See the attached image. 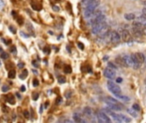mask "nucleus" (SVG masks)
<instances>
[{
	"mask_svg": "<svg viewBox=\"0 0 146 123\" xmlns=\"http://www.w3.org/2000/svg\"><path fill=\"white\" fill-rule=\"evenodd\" d=\"M8 77L9 79H14L15 77V70L14 69H11L9 71V74H8Z\"/></svg>",
	"mask_w": 146,
	"mask_h": 123,
	"instance_id": "4be33fe9",
	"label": "nucleus"
},
{
	"mask_svg": "<svg viewBox=\"0 0 146 123\" xmlns=\"http://www.w3.org/2000/svg\"><path fill=\"white\" fill-rule=\"evenodd\" d=\"M110 40L114 44H117L121 41V35L116 31H112L110 32Z\"/></svg>",
	"mask_w": 146,
	"mask_h": 123,
	"instance_id": "6e6552de",
	"label": "nucleus"
},
{
	"mask_svg": "<svg viewBox=\"0 0 146 123\" xmlns=\"http://www.w3.org/2000/svg\"><path fill=\"white\" fill-rule=\"evenodd\" d=\"M121 81H122V79H121V78H118L116 80V82L117 83H121Z\"/></svg>",
	"mask_w": 146,
	"mask_h": 123,
	"instance_id": "de8ad7c7",
	"label": "nucleus"
},
{
	"mask_svg": "<svg viewBox=\"0 0 146 123\" xmlns=\"http://www.w3.org/2000/svg\"><path fill=\"white\" fill-rule=\"evenodd\" d=\"M15 95H16V97L18 98H21V95H20L19 93H18V92H16V93H15Z\"/></svg>",
	"mask_w": 146,
	"mask_h": 123,
	"instance_id": "3c124183",
	"label": "nucleus"
},
{
	"mask_svg": "<svg viewBox=\"0 0 146 123\" xmlns=\"http://www.w3.org/2000/svg\"><path fill=\"white\" fill-rule=\"evenodd\" d=\"M106 26V22L105 21H103V22H100V23H97L96 25L92 26V28H91V33L93 34H97L101 31L103 28Z\"/></svg>",
	"mask_w": 146,
	"mask_h": 123,
	"instance_id": "423d86ee",
	"label": "nucleus"
},
{
	"mask_svg": "<svg viewBox=\"0 0 146 123\" xmlns=\"http://www.w3.org/2000/svg\"><path fill=\"white\" fill-rule=\"evenodd\" d=\"M131 57H132V64H133L132 68H133L134 69H138V68H140V66H141V63H140L138 61V59L136 58L134 54H132Z\"/></svg>",
	"mask_w": 146,
	"mask_h": 123,
	"instance_id": "f8f14e48",
	"label": "nucleus"
},
{
	"mask_svg": "<svg viewBox=\"0 0 146 123\" xmlns=\"http://www.w3.org/2000/svg\"><path fill=\"white\" fill-rule=\"evenodd\" d=\"M121 35L122 40L125 41V42H130V41L132 40V34L128 30H127V29L121 30Z\"/></svg>",
	"mask_w": 146,
	"mask_h": 123,
	"instance_id": "0eeeda50",
	"label": "nucleus"
},
{
	"mask_svg": "<svg viewBox=\"0 0 146 123\" xmlns=\"http://www.w3.org/2000/svg\"><path fill=\"white\" fill-rule=\"evenodd\" d=\"M43 112V105H41V106H40V109H39V113H40V114H41V113H42Z\"/></svg>",
	"mask_w": 146,
	"mask_h": 123,
	"instance_id": "8fccbe9b",
	"label": "nucleus"
},
{
	"mask_svg": "<svg viewBox=\"0 0 146 123\" xmlns=\"http://www.w3.org/2000/svg\"><path fill=\"white\" fill-rule=\"evenodd\" d=\"M119 117H120V119H121V122H131L132 121V119L131 118H129V117L126 116L125 115H123V114H118Z\"/></svg>",
	"mask_w": 146,
	"mask_h": 123,
	"instance_id": "dca6fc26",
	"label": "nucleus"
},
{
	"mask_svg": "<svg viewBox=\"0 0 146 123\" xmlns=\"http://www.w3.org/2000/svg\"><path fill=\"white\" fill-rule=\"evenodd\" d=\"M104 102L105 103H113V104H120L118 100L114 99V98H111V97H107L104 98Z\"/></svg>",
	"mask_w": 146,
	"mask_h": 123,
	"instance_id": "a211bd4d",
	"label": "nucleus"
},
{
	"mask_svg": "<svg viewBox=\"0 0 146 123\" xmlns=\"http://www.w3.org/2000/svg\"><path fill=\"white\" fill-rule=\"evenodd\" d=\"M9 31H10L12 33H14V34H15L16 33V29H15L14 27H12V26H10L9 28Z\"/></svg>",
	"mask_w": 146,
	"mask_h": 123,
	"instance_id": "7c9ffc66",
	"label": "nucleus"
},
{
	"mask_svg": "<svg viewBox=\"0 0 146 123\" xmlns=\"http://www.w3.org/2000/svg\"><path fill=\"white\" fill-rule=\"evenodd\" d=\"M142 12H143V15H145V16H146V8H144V9H143Z\"/></svg>",
	"mask_w": 146,
	"mask_h": 123,
	"instance_id": "49530a36",
	"label": "nucleus"
},
{
	"mask_svg": "<svg viewBox=\"0 0 146 123\" xmlns=\"http://www.w3.org/2000/svg\"><path fill=\"white\" fill-rule=\"evenodd\" d=\"M123 58V60H124V62H125L126 65H127V67H129V68H132V66H133V64H132V57L129 55H123L121 56Z\"/></svg>",
	"mask_w": 146,
	"mask_h": 123,
	"instance_id": "9b49d317",
	"label": "nucleus"
},
{
	"mask_svg": "<svg viewBox=\"0 0 146 123\" xmlns=\"http://www.w3.org/2000/svg\"><path fill=\"white\" fill-rule=\"evenodd\" d=\"M109 33H110V28L108 26L106 25L105 27L97 33V35H98L100 38H105V37L108 36Z\"/></svg>",
	"mask_w": 146,
	"mask_h": 123,
	"instance_id": "1a4fd4ad",
	"label": "nucleus"
},
{
	"mask_svg": "<svg viewBox=\"0 0 146 123\" xmlns=\"http://www.w3.org/2000/svg\"><path fill=\"white\" fill-rule=\"evenodd\" d=\"M132 109H133L134 110L137 111V112H138V111H140V106L138 105V104H132Z\"/></svg>",
	"mask_w": 146,
	"mask_h": 123,
	"instance_id": "393cba45",
	"label": "nucleus"
},
{
	"mask_svg": "<svg viewBox=\"0 0 146 123\" xmlns=\"http://www.w3.org/2000/svg\"><path fill=\"white\" fill-rule=\"evenodd\" d=\"M145 62V67H146V62Z\"/></svg>",
	"mask_w": 146,
	"mask_h": 123,
	"instance_id": "13d9d810",
	"label": "nucleus"
},
{
	"mask_svg": "<svg viewBox=\"0 0 146 123\" xmlns=\"http://www.w3.org/2000/svg\"><path fill=\"white\" fill-rule=\"evenodd\" d=\"M9 91V86L6 85H4L2 86V91L3 92H6V91Z\"/></svg>",
	"mask_w": 146,
	"mask_h": 123,
	"instance_id": "c756f323",
	"label": "nucleus"
},
{
	"mask_svg": "<svg viewBox=\"0 0 146 123\" xmlns=\"http://www.w3.org/2000/svg\"><path fill=\"white\" fill-rule=\"evenodd\" d=\"M71 71H72V69H71V68H70L69 66H65V68H64V72L67 73V74H69V73H71Z\"/></svg>",
	"mask_w": 146,
	"mask_h": 123,
	"instance_id": "bb28decb",
	"label": "nucleus"
},
{
	"mask_svg": "<svg viewBox=\"0 0 146 123\" xmlns=\"http://www.w3.org/2000/svg\"><path fill=\"white\" fill-rule=\"evenodd\" d=\"M53 10H55V11H58V10H59V8H58V6H56V5H55V6H53Z\"/></svg>",
	"mask_w": 146,
	"mask_h": 123,
	"instance_id": "37998d69",
	"label": "nucleus"
},
{
	"mask_svg": "<svg viewBox=\"0 0 146 123\" xmlns=\"http://www.w3.org/2000/svg\"><path fill=\"white\" fill-rule=\"evenodd\" d=\"M107 88H108V91H109L111 93L114 94V95L121 93V87L119 86L116 83L113 82L112 80H108L107 81Z\"/></svg>",
	"mask_w": 146,
	"mask_h": 123,
	"instance_id": "f03ea898",
	"label": "nucleus"
},
{
	"mask_svg": "<svg viewBox=\"0 0 146 123\" xmlns=\"http://www.w3.org/2000/svg\"><path fill=\"white\" fill-rule=\"evenodd\" d=\"M33 73H34V74H38V72H37L36 70H33Z\"/></svg>",
	"mask_w": 146,
	"mask_h": 123,
	"instance_id": "864d4df0",
	"label": "nucleus"
},
{
	"mask_svg": "<svg viewBox=\"0 0 146 123\" xmlns=\"http://www.w3.org/2000/svg\"><path fill=\"white\" fill-rule=\"evenodd\" d=\"M27 25H28V30H30V31H31V32H32V30H33V26L31 25V24L30 23H28L27 24Z\"/></svg>",
	"mask_w": 146,
	"mask_h": 123,
	"instance_id": "a19ab883",
	"label": "nucleus"
},
{
	"mask_svg": "<svg viewBox=\"0 0 146 123\" xmlns=\"http://www.w3.org/2000/svg\"><path fill=\"white\" fill-rule=\"evenodd\" d=\"M38 96H39V94H38V92H34V93H33V99L34 101L38 100Z\"/></svg>",
	"mask_w": 146,
	"mask_h": 123,
	"instance_id": "cd10ccee",
	"label": "nucleus"
},
{
	"mask_svg": "<svg viewBox=\"0 0 146 123\" xmlns=\"http://www.w3.org/2000/svg\"><path fill=\"white\" fill-rule=\"evenodd\" d=\"M144 83H145V85H146V76H145V78H144Z\"/></svg>",
	"mask_w": 146,
	"mask_h": 123,
	"instance_id": "5fc2aeb1",
	"label": "nucleus"
},
{
	"mask_svg": "<svg viewBox=\"0 0 146 123\" xmlns=\"http://www.w3.org/2000/svg\"><path fill=\"white\" fill-rule=\"evenodd\" d=\"M57 80H58V82L60 84H64L66 82V78L64 76H59Z\"/></svg>",
	"mask_w": 146,
	"mask_h": 123,
	"instance_id": "b1692460",
	"label": "nucleus"
},
{
	"mask_svg": "<svg viewBox=\"0 0 146 123\" xmlns=\"http://www.w3.org/2000/svg\"><path fill=\"white\" fill-rule=\"evenodd\" d=\"M127 112L129 113L130 115H132V116L135 117V118H137V117H138V113H137V111H136V110H134L133 109H127Z\"/></svg>",
	"mask_w": 146,
	"mask_h": 123,
	"instance_id": "6ab92c4d",
	"label": "nucleus"
},
{
	"mask_svg": "<svg viewBox=\"0 0 146 123\" xmlns=\"http://www.w3.org/2000/svg\"><path fill=\"white\" fill-rule=\"evenodd\" d=\"M73 119L75 122H85V120L82 119V117L80 115L77 114V113H74V115H73Z\"/></svg>",
	"mask_w": 146,
	"mask_h": 123,
	"instance_id": "4468645a",
	"label": "nucleus"
},
{
	"mask_svg": "<svg viewBox=\"0 0 146 123\" xmlns=\"http://www.w3.org/2000/svg\"><path fill=\"white\" fill-rule=\"evenodd\" d=\"M17 22H18V24H20V25H21V24L23 23V21H22V18H18V20H17Z\"/></svg>",
	"mask_w": 146,
	"mask_h": 123,
	"instance_id": "58836bf2",
	"label": "nucleus"
},
{
	"mask_svg": "<svg viewBox=\"0 0 146 123\" xmlns=\"http://www.w3.org/2000/svg\"><path fill=\"white\" fill-rule=\"evenodd\" d=\"M99 5V1L97 0H93L91 4H89L86 7H85V10H84V16L85 18H90L91 17L93 12L96 10V9Z\"/></svg>",
	"mask_w": 146,
	"mask_h": 123,
	"instance_id": "f257e3e1",
	"label": "nucleus"
},
{
	"mask_svg": "<svg viewBox=\"0 0 146 123\" xmlns=\"http://www.w3.org/2000/svg\"><path fill=\"white\" fill-rule=\"evenodd\" d=\"M23 115H24V117H25V118L28 119V118H29V116H30L29 112H28V110H24V111H23Z\"/></svg>",
	"mask_w": 146,
	"mask_h": 123,
	"instance_id": "2f4dec72",
	"label": "nucleus"
},
{
	"mask_svg": "<svg viewBox=\"0 0 146 123\" xmlns=\"http://www.w3.org/2000/svg\"><path fill=\"white\" fill-rule=\"evenodd\" d=\"M83 112H84V115H85V116L86 117V118H88V119H90V120L93 119V117H94L93 111H92V109L91 108H90V107H85Z\"/></svg>",
	"mask_w": 146,
	"mask_h": 123,
	"instance_id": "9d476101",
	"label": "nucleus"
},
{
	"mask_svg": "<svg viewBox=\"0 0 146 123\" xmlns=\"http://www.w3.org/2000/svg\"><path fill=\"white\" fill-rule=\"evenodd\" d=\"M32 8L34 10H40L41 9V7H39V5H38V4H34V3H32Z\"/></svg>",
	"mask_w": 146,
	"mask_h": 123,
	"instance_id": "5701e85b",
	"label": "nucleus"
},
{
	"mask_svg": "<svg viewBox=\"0 0 146 123\" xmlns=\"http://www.w3.org/2000/svg\"><path fill=\"white\" fill-rule=\"evenodd\" d=\"M48 106H49V103L46 102V104H45V108H47Z\"/></svg>",
	"mask_w": 146,
	"mask_h": 123,
	"instance_id": "603ef678",
	"label": "nucleus"
},
{
	"mask_svg": "<svg viewBox=\"0 0 146 123\" xmlns=\"http://www.w3.org/2000/svg\"><path fill=\"white\" fill-rule=\"evenodd\" d=\"M1 58H3V59H8L9 58V55L8 53H6V52H1Z\"/></svg>",
	"mask_w": 146,
	"mask_h": 123,
	"instance_id": "a878e982",
	"label": "nucleus"
},
{
	"mask_svg": "<svg viewBox=\"0 0 146 123\" xmlns=\"http://www.w3.org/2000/svg\"><path fill=\"white\" fill-rule=\"evenodd\" d=\"M10 52H11V53H13V54H15V55L17 53L15 46H12V47H11V48H10Z\"/></svg>",
	"mask_w": 146,
	"mask_h": 123,
	"instance_id": "72a5a7b5",
	"label": "nucleus"
},
{
	"mask_svg": "<svg viewBox=\"0 0 146 123\" xmlns=\"http://www.w3.org/2000/svg\"><path fill=\"white\" fill-rule=\"evenodd\" d=\"M21 91H26V87H25V85H21Z\"/></svg>",
	"mask_w": 146,
	"mask_h": 123,
	"instance_id": "a18cd8bd",
	"label": "nucleus"
},
{
	"mask_svg": "<svg viewBox=\"0 0 146 123\" xmlns=\"http://www.w3.org/2000/svg\"><path fill=\"white\" fill-rule=\"evenodd\" d=\"M103 21H105V15L104 14H100V15H97V16L93 17L92 19L90 21L89 24L91 26H94L97 23H100V22H103Z\"/></svg>",
	"mask_w": 146,
	"mask_h": 123,
	"instance_id": "39448f33",
	"label": "nucleus"
},
{
	"mask_svg": "<svg viewBox=\"0 0 146 123\" xmlns=\"http://www.w3.org/2000/svg\"><path fill=\"white\" fill-rule=\"evenodd\" d=\"M38 80H37V79H35V80H33V85L34 87H37L38 85Z\"/></svg>",
	"mask_w": 146,
	"mask_h": 123,
	"instance_id": "473e14b6",
	"label": "nucleus"
},
{
	"mask_svg": "<svg viewBox=\"0 0 146 123\" xmlns=\"http://www.w3.org/2000/svg\"><path fill=\"white\" fill-rule=\"evenodd\" d=\"M1 65H2V64H1V62H0V67H1Z\"/></svg>",
	"mask_w": 146,
	"mask_h": 123,
	"instance_id": "4d7b16f0",
	"label": "nucleus"
},
{
	"mask_svg": "<svg viewBox=\"0 0 146 123\" xmlns=\"http://www.w3.org/2000/svg\"><path fill=\"white\" fill-rule=\"evenodd\" d=\"M28 70L24 69L23 71H22V73L21 74V75H20V79H21V80H25V79L28 77Z\"/></svg>",
	"mask_w": 146,
	"mask_h": 123,
	"instance_id": "412c9836",
	"label": "nucleus"
},
{
	"mask_svg": "<svg viewBox=\"0 0 146 123\" xmlns=\"http://www.w3.org/2000/svg\"><path fill=\"white\" fill-rule=\"evenodd\" d=\"M11 14H12V15L14 17H16V12H15V11H12V12H11Z\"/></svg>",
	"mask_w": 146,
	"mask_h": 123,
	"instance_id": "09e8293b",
	"label": "nucleus"
},
{
	"mask_svg": "<svg viewBox=\"0 0 146 123\" xmlns=\"http://www.w3.org/2000/svg\"><path fill=\"white\" fill-rule=\"evenodd\" d=\"M32 64L33 65V67H35V68H38V64L37 63V61H33Z\"/></svg>",
	"mask_w": 146,
	"mask_h": 123,
	"instance_id": "e433bc0d",
	"label": "nucleus"
},
{
	"mask_svg": "<svg viewBox=\"0 0 146 123\" xmlns=\"http://www.w3.org/2000/svg\"><path fill=\"white\" fill-rule=\"evenodd\" d=\"M134 55H135L136 58L138 59V61L141 64L144 63V62H145V57H144V55L143 53H141V52H136V53H134Z\"/></svg>",
	"mask_w": 146,
	"mask_h": 123,
	"instance_id": "ddd939ff",
	"label": "nucleus"
},
{
	"mask_svg": "<svg viewBox=\"0 0 146 123\" xmlns=\"http://www.w3.org/2000/svg\"><path fill=\"white\" fill-rule=\"evenodd\" d=\"M20 33H21V36H22L23 38H28L29 37V35H28V34H26L24 32H22V31H21L20 32Z\"/></svg>",
	"mask_w": 146,
	"mask_h": 123,
	"instance_id": "f704fd0d",
	"label": "nucleus"
},
{
	"mask_svg": "<svg viewBox=\"0 0 146 123\" xmlns=\"http://www.w3.org/2000/svg\"><path fill=\"white\" fill-rule=\"evenodd\" d=\"M44 52L45 53H50V48L49 47H45V49H44Z\"/></svg>",
	"mask_w": 146,
	"mask_h": 123,
	"instance_id": "4c0bfd02",
	"label": "nucleus"
},
{
	"mask_svg": "<svg viewBox=\"0 0 146 123\" xmlns=\"http://www.w3.org/2000/svg\"><path fill=\"white\" fill-rule=\"evenodd\" d=\"M4 6V3L3 0H0V8H3Z\"/></svg>",
	"mask_w": 146,
	"mask_h": 123,
	"instance_id": "79ce46f5",
	"label": "nucleus"
},
{
	"mask_svg": "<svg viewBox=\"0 0 146 123\" xmlns=\"http://www.w3.org/2000/svg\"><path fill=\"white\" fill-rule=\"evenodd\" d=\"M97 118L98 120V121L100 122H111V120L109 119V117L108 116V115L106 113L103 112V111H97Z\"/></svg>",
	"mask_w": 146,
	"mask_h": 123,
	"instance_id": "7ed1b4c3",
	"label": "nucleus"
},
{
	"mask_svg": "<svg viewBox=\"0 0 146 123\" xmlns=\"http://www.w3.org/2000/svg\"><path fill=\"white\" fill-rule=\"evenodd\" d=\"M143 4H145V5H146V1H144V2L143 3Z\"/></svg>",
	"mask_w": 146,
	"mask_h": 123,
	"instance_id": "6e6d98bb",
	"label": "nucleus"
},
{
	"mask_svg": "<svg viewBox=\"0 0 146 123\" xmlns=\"http://www.w3.org/2000/svg\"><path fill=\"white\" fill-rule=\"evenodd\" d=\"M6 100H7V102L9 103V104H15V97L12 95V94H9V95L7 96V98H6Z\"/></svg>",
	"mask_w": 146,
	"mask_h": 123,
	"instance_id": "f3484780",
	"label": "nucleus"
},
{
	"mask_svg": "<svg viewBox=\"0 0 146 123\" xmlns=\"http://www.w3.org/2000/svg\"><path fill=\"white\" fill-rule=\"evenodd\" d=\"M124 18L127 21H133L136 18V15H134L133 13H127V14L124 15Z\"/></svg>",
	"mask_w": 146,
	"mask_h": 123,
	"instance_id": "2eb2a0df",
	"label": "nucleus"
},
{
	"mask_svg": "<svg viewBox=\"0 0 146 123\" xmlns=\"http://www.w3.org/2000/svg\"><path fill=\"white\" fill-rule=\"evenodd\" d=\"M78 45H79V46H80V48L81 50L84 49V45H83L82 44H81V43H78Z\"/></svg>",
	"mask_w": 146,
	"mask_h": 123,
	"instance_id": "c03bdc74",
	"label": "nucleus"
},
{
	"mask_svg": "<svg viewBox=\"0 0 146 123\" xmlns=\"http://www.w3.org/2000/svg\"><path fill=\"white\" fill-rule=\"evenodd\" d=\"M17 66H18V68H23L24 66H25V64H24L23 62H19V63L17 64Z\"/></svg>",
	"mask_w": 146,
	"mask_h": 123,
	"instance_id": "c9c22d12",
	"label": "nucleus"
},
{
	"mask_svg": "<svg viewBox=\"0 0 146 123\" xmlns=\"http://www.w3.org/2000/svg\"><path fill=\"white\" fill-rule=\"evenodd\" d=\"M104 75L106 78L109 79V80H113V79L115 78V75H116L115 69L109 68V67H107L104 71Z\"/></svg>",
	"mask_w": 146,
	"mask_h": 123,
	"instance_id": "20e7f679",
	"label": "nucleus"
},
{
	"mask_svg": "<svg viewBox=\"0 0 146 123\" xmlns=\"http://www.w3.org/2000/svg\"><path fill=\"white\" fill-rule=\"evenodd\" d=\"M61 101H62V100H61V98H57V99L56 102H57V104H60L61 103Z\"/></svg>",
	"mask_w": 146,
	"mask_h": 123,
	"instance_id": "ea45409f",
	"label": "nucleus"
},
{
	"mask_svg": "<svg viewBox=\"0 0 146 123\" xmlns=\"http://www.w3.org/2000/svg\"><path fill=\"white\" fill-rule=\"evenodd\" d=\"M108 67H109V68H114V69H115V70L117 69V67L114 65V63H112V62H108Z\"/></svg>",
	"mask_w": 146,
	"mask_h": 123,
	"instance_id": "c85d7f7f",
	"label": "nucleus"
},
{
	"mask_svg": "<svg viewBox=\"0 0 146 123\" xmlns=\"http://www.w3.org/2000/svg\"><path fill=\"white\" fill-rule=\"evenodd\" d=\"M114 96H115L116 98H120V99L123 100V101H129V100H130V98H127V96H123L121 93H120V94H116V95H114Z\"/></svg>",
	"mask_w": 146,
	"mask_h": 123,
	"instance_id": "aec40b11",
	"label": "nucleus"
}]
</instances>
